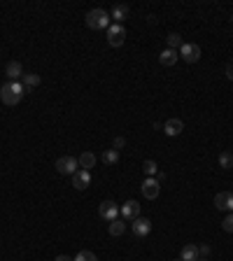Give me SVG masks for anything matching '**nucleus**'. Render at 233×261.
<instances>
[{
	"instance_id": "18",
	"label": "nucleus",
	"mask_w": 233,
	"mask_h": 261,
	"mask_svg": "<svg viewBox=\"0 0 233 261\" xmlns=\"http://www.w3.org/2000/svg\"><path fill=\"white\" fill-rule=\"evenodd\" d=\"M96 161H98V159H96L94 152H82V154H79V159H77V163H79V168H82V170H89V168H94V166H96Z\"/></svg>"
},
{
	"instance_id": "26",
	"label": "nucleus",
	"mask_w": 233,
	"mask_h": 261,
	"mask_svg": "<svg viewBox=\"0 0 233 261\" xmlns=\"http://www.w3.org/2000/svg\"><path fill=\"white\" fill-rule=\"evenodd\" d=\"M124 145H126V138L124 136H116L115 140H112V149H116V152H119V149H124Z\"/></svg>"
},
{
	"instance_id": "27",
	"label": "nucleus",
	"mask_w": 233,
	"mask_h": 261,
	"mask_svg": "<svg viewBox=\"0 0 233 261\" xmlns=\"http://www.w3.org/2000/svg\"><path fill=\"white\" fill-rule=\"evenodd\" d=\"M198 257H201V259H208V257H210V245H198Z\"/></svg>"
},
{
	"instance_id": "21",
	"label": "nucleus",
	"mask_w": 233,
	"mask_h": 261,
	"mask_svg": "<svg viewBox=\"0 0 233 261\" xmlns=\"http://www.w3.org/2000/svg\"><path fill=\"white\" fill-rule=\"evenodd\" d=\"M107 231H110V236H115V238H116V236H121V233L126 231V224H124L121 220H115V221H110Z\"/></svg>"
},
{
	"instance_id": "7",
	"label": "nucleus",
	"mask_w": 233,
	"mask_h": 261,
	"mask_svg": "<svg viewBox=\"0 0 233 261\" xmlns=\"http://www.w3.org/2000/svg\"><path fill=\"white\" fill-rule=\"evenodd\" d=\"M131 226H133V233L138 238H147L149 233H152V221L147 217H136V220L131 221Z\"/></svg>"
},
{
	"instance_id": "1",
	"label": "nucleus",
	"mask_w": 233,
	"mask_h": 261,
	"mask_svg": "<svg viewBox=\"0 0 233 261\" xmlns=\"http://www.w3.org/2000/svg\"><path fill=\"white\" fill-rule=\"evenodd\" d=\"M23 96H26L23 94V84H19V82H5L0 86V98H2V103L10 105V107L21 103Z\"/></svg>"
},
{
	"instance_id": "17",
	"label": "nucleus",
	"mask_w": 233,
	"mask_h": 261,
	"mask_svg": "<svg viewBox=\"0 0 233 261\" xmlns=\"http://www.w3.org/2000/svg\"><path fill=\"white\" fill-rule=\"evenodd\" d=\"M177 59H180V54L173 52V49H163V52L159 54V63L166 65V68H173V65L177 63Z\"/></svg>"
},
{
	"instance_id": "9",
	"label": "nucleus",
	"mask_w": 233,
	"mask_h": 261,
	"mask_svg": "<svg viewBox=\"0 0 233 261\" xmlns=\"http://www.w3.org/2000/svg\"><path fill=\"white\" fill-rule=\"evenodd\" d=\"M159 191H161V184L156 182V178H147L142 182V196L147 201H154L159 196Z\"/></svg>"
},
{
	"instance_id": "4",
	"label": "nucleus",
	"mask_w": 233,
	"mask_h": 261,
	"mask_svg": "<svg viewBox=\"0 0 233 261\" xmlns=\"http://www.w3.org/2000/svg\"><path fill=\"white\" fill-rule=\"evenodd\" d=\"M126 40V28L121 26V23H112L110 28H107V44L110 47H121Z\"/></svg>"
},
{
	"instance_id": "30",
	"label": "nucleus",
	"mask_w": 233,
	"mask_h": 261,
	"mask_svg": "<svg viewBox=\"0 0 233 261\" xmlns=\"http://www.w3.org/2000/svg\"><path fill=\"white\" fill-rule=\"evenodd\" d=\"M198 261H210V259H198Z\"/></svg>"
},
{
	"instance_id": "10",
	"label": "nucleus",
	"mask_w": 233,
	"mask_h": 261,
	"mask_svg": "<svg viewBox=\"0 0 233 261\" xmlns=\"http://www.w3.org/2000/svg\"><path fill=\"white\" fill-rule=\"evenodd\" d=\"M182 131H184V121L182 119H177V117H173V119H168L166 124H163V133L170 138H175V136H180Z\"/></svg>"
},
{
	"instance_id": "29",
	"label": "nucleus",
	"mask_w": 233,
	"mask_h": 261,
	"mask_svg": "<svg viewBox=\"0 0 233 261\" xmlns=\"http://www.w3.org/2000/svg\"><path fill=\"white\" fill-rule=\"evenodd\" d=\"M54 261H73V259H70L68 254H58V257H56V259H54Z\"/></svg>"
},
{
	"instance_id": "31",
	"label": "nucleus",
	"mask_w": 233,
	"mask_h": 261,
	"mask_svg": "<svg viewBox=\"0 0 233 261\" xmlns=\"http://www.w3.org/2000/svg\"><path fill=\"white\" fill-rule=\"evenodd\" d=\"M173 261H182V259H173Z\"/></svg>"
},
{
	"instance_id": "12",
	"label": "nucleus",
	"mask_w": 233,
	"mask_h": 261,
	"mask_svg": "<svg viewBox=\"0 0 233 261\" xmlns=\"http://www.w3.org/2000/svg\"><path fill=\"white\" fill-rule=\"evenodd\" d=\"M89 184H91V173L79 168V170H77V173L73 175V187H75V189H79V191H84Z\"/></svg>"
},
{
	"instance_id": "19",
	"label": "nucleus",
	"mask_w": 233,
	"mask_h": 261,
	"mask_svg": "<svg viewBox=\"0 0 233 261\" xmlns=\"http://www.w3.org/2000/svg\"><path fill=\"white\" fill-rule=\"evenodd\" d=\"M166 44H168L166 49H173V52H180V47L184 44V42H182V35H180V33H170L168 38H166Z\"/></svg>"
},
{
	"instance_id": "6",
	"label": "nucleus",
	"mask_w": 233,
	"mask_h": 261,
	"mask_svg": "<svg viewBox=\"0 0 233 261\" xmlns=\"http://www.w3.org/2000/svg\"><path fill=\"white\" fill-rule=\"evenodd\" d=\"M56 170H58L61 175H70V178H73L75 173L79 170V163H77L75 157H61L56 161Z\"/></svg>"
},
{
	"instance_id": "24",
	"label": "nucleus",
	"mask_w": 233,
	"mask_h": 261,
	"mask_svg": "<svg viewBox=\"0 0 233 261\" xmlns=\"http://www.w3.org/2000/svg\"><path fill=\"white\" fill-rule=\"evenodd\" d=\"M73 261H98V257L91 250H82V252H77V257Z\"/></svg>"
},
{
	"instance_id": "3",
	"label": "nucleus",
	"mask_w": 233,
	"mask_h": 261,
	"mask_svg": "<svg viewBox=\"0 0 233 261\" xmlns=\"http://www.w3.org/2000/svg\"><path fill=\"white\" fill-rule=\"evenodd\" d=\"M98 215L103 217L105 221H115V220H119V215H121V208L116 205L115 201H103L100 205H98Z\"/></svg>"
},
{
	"instance_id": "2",
	"label": "nucleus",
	"mask_w": 233,
	"mask_h": 261,
	"mask_svg": "<svg viewBox=\"0 0 233 261\" xmlns=\"http://www.w3.org/2000/svg\"><path fill=\"white\" fill-rule=\"evenodd\" d=\"M86 26L91 28V31H103V28H110L112 23H110V14H107L103 7H94V10L86 12Z\"/></svg>"
},
{
	"instance_id": "13",
	"label": "nucleus",
	"mask_w": 233,
	"mask_h": 261,
	"mask_svg": "<svg viewBox=\"0 0 233 261\" xmlns=\"http://www.w3.org/2000/svg\"><path fill=\"white\" fill-rule=\"evenodd\" d=\"M5 75L10 77V82H17V80H21L23 77V65L19 61H10L7 63V68H5Z\"/></svg>"
},
{
	"instance_id": "28",
	"label": "nucleus",
	"mask_w": 233,
	"mask_h": 261,
	"mask_svg": "<svg viewBox=\"0 0 233 261\" xmlns=\"http://www.w3.org/2000/svg\"><path fill=\"white\" fill-rule=\"evenodd\" d=\"M226 77H229V80L233 82V61L229 63V65H226Z\"/></svg>"
},
{
	"instance_id": "16",
	"label": "nucleus",
	"mask_w": 233,
	"mask_h": 261,
	"mask_svg": "<svg viewBox=\"0 0 233 261\" xmlns=\"http://www.w3.org/2000/svg\"><path fill=\"white\" fill-rule=\"evenodd\" d=\"M128 12H131V7H128L126 2H119V5H115L112 7V19H115V23H121L124 19H128Z\"/></svg>"
},
{
	"instance_id": "8",
	"label": "nucleus",
	"mask_w": 233,
	"mask_h": 261,
	"mask_svg": "<svg viewBox=\"0 0 233 261\" xmlns=\"http://www.w3.org/2000/svg\"><path fill=\"white\" fill-rule=\"evenodd\" d=\"M214 208L224 212H233V191H219L214 196Z\"/></svg>"
},
{
	"instance_id": "15",
	"label": "nucleus",
	"mask_w": 233,
	"mask_h": 261,
	"mask_svg": "<svg viewBox=\"0 0 233 261\" xmlns=\"http://www.w3.org/2000/svg\"><path fill=\"white\" fill-rule=\"evenodd\" d=\"M21 80H23V94H31L33 89L42 82V77H40V75H35V73H23Z\"/></svg>"
},
{
	"instance_id": "20",
	"label": "nucleus",
	"mask_w": 233,
	"mask_h": 261,
	"mask_svg": "<svg viewBox=\"0 0 233 261\" xmlns=\"http://www.w3.org/2000/svg\"><path fill=\"white\" fill-rule=\"evenodd\" d=\"M100 161H103L105 166H115L116 161H119V152H116V149H105V152L100 154Z\"/></svg>"
},
{
	"instance_id": "22",
	"label": "nucleus",
	"mask_w": 233,
	"mask_h": 261,
	"mask_svg": "<svg viewBox=\"0 0 233 261\" xmlns=\"http://www.w3.org/2000/svg\"><path fill=\"white\" fill-rule=\"evenodd\" d=\"M142 170L147 173V178H154V175L159 173V166H156V161H152V159H147V161L142 163Z\"/></svg>"
},
{
	"instance_id": "5",
	"label": "nucleus",
	"mask_w": 233,
	"mask_h": 261,
	"mask_svg": "<svg viewBox=\"0 0 233 261\" xmlns=\"http://www.w3.org/2000/svg\"><path fill=\"white\" fill-rule=\"evenodd\" d=\"M177 54H180V59H184L187 63H198L201 61V47L194 44V42H184Z\"/></svg>"
},
{
	"instance_id": "14",
	"label": "nucleus",
	"mask_w": 233,
	"mask_h": 261,
	"mask_svg": "<svg viewBox=\"0 0 233 261\" xmlns=\"http://www.w3.org/2000/svg\"><path fill=\"white\" fill-rule=\"evenodd\" d=\"M180 259L182 261H198L201 259V257H198V245L187 242V245L182 247V252H180Z\"/></svg>"
},
{
	"instance_id": "23",
	"label": "nucleus",
	"mask_w": 233,
	"mask_h": 261,
	"mask_svg": "<svg viewBox=\"0 0 233 261\" xmlns=\"http://www.w3.org/2000/svg\"><path fill=\"white\" fill-rule=\"evenodd\" d=\"M219 166L226 168V170H231L233 168V154L231 152H222V154H219Z\"/></svg>"
},
{
	"instance_id": "25",
	"label": "nucleus",
	"mask_w": 233,
	"mask_h": 261,
	"mask_svg": "<svg viewBox=\"0 0 233 261\" xmlns=\"http://www.w3.org/2000/svg\"><path fill=\"white\" fill-rule=\"evenodd\" d=\"M222 229L226 231V233H233V212H226V217H224V221H222Z\"/></svg>"
},
{
	"instance_id": "11",
	"label": "nucleus",
	"mask_w": 233,
	"mask_h": 261,
	"mask_svg": "<svg viewBox=\"0 0 233 261\" xmlns=\"http://www.w3.org/2000/svg\"><path fill=\"white\" fill-rule=\"evenodd\" d=\"M121 217L128 221H133L136 217H140V203L138 201H126L124 205H121Z\"/></svg>"
}]
</instances>
